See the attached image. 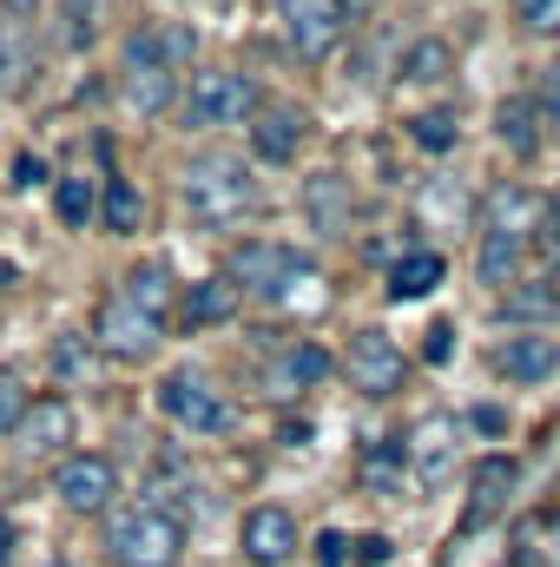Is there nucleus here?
Instances as JSON below:
<instances>
[{
  "label": "nucleus",
  "instance_id": "b1692460",
  "mask_svg": "<svg viewBox=\"0 0 560 567\" xmlns=\"http://www.w3.org/2000/svg\"><path fill=\"white\" fill-rule=\"evenodd\" d=\"M521 258H528V245H521V238H508V231H481V251H475V278H481V284H515Z\"/></svg>",
  "mask_w": 560,
  "mask_h": 567
},
{
  "label": "nucleus",
  "instance_id": "1a4fd4ad",
  "mask_svg": "<svg viewBox=\"0 0 560 567\" xmlns=\"http://www.w3.org/2000/svg\"><path fill=\"white\" fill-rule=\"evenodd\" d=\"M278 13H283V27H290V47L303 60H330L343 47V27H350L343 0H278Z\"/></svg>",
  "mask_w": 560,
  "mask_h": 567
},
{
  "label": "nucleus",
  "instance_id": "f704fd0d",
  "mask_svg": "<svg viewBox=\"0 0 560 567\" xmlns=\"http://www.w3.org/2000/svg\"><path fill=\"white\" fill-rule=\"evenodd\" d=\"M350 555H356V542H350V535H336V528H323V535L310 542V561H317V567H343Z\"/></svg>",
  "mask_w": 560,
  "mask_h": 567
},
{
  "label": "nucleus",
  "instance_id": "c03bdc74",
  "mask_svg": "<svg viewBox=\"0 0 560 567\" xmlns=\"http://www.w3.org/2000/svg\"><path fill=\"white\" fill-rule=\"evenodd\" d=\"M0 561H13V522H0Z\"/></svg>",
  "mask_w": 560,
  "mask_h": 567
},
{
  "label": "nucleus",
  "instance_id": "58836bf2",
  "mask_svg": "<svg viewBox=\"0 0 560 567\" xmlns=\"http://www.w3.org/2000/svg\"><path fill=\"white\" fill-rule=\"evenodd\" d=\"M46 178V165L33 158V152H20V165H13V185H40Z\"/></svg>",
  "mask_w": 560,
  "mask_h": 567
},
{
  "label": "nucleus",
  "instance_id": "ddd939ff",
  "mask_svg": "<svg viewBox=\"0 0 560 567\" xmlns=\"http://www.w3.org/2000/svg\"><path fill=\"white\" fill-rule=\"evenodd\" d=\"M303 218H310V231L343 238L350 218H356V192H350V178H343V172H317V178L303 185Z\"/></svg>",
  "mask_w": 560,
  "mask_h": 567
},
{
  "label": "nucleus",
  "instance_id": "c9c22d12",
  "mask_svg": "<svg viewBox=\"0 0 560 567\" xmlns=\"http://www.w3.org/2000/svg\"><path fill=\"white\" fill-rule=\"evenodd\" d=\"M521 27L528 33H560V0H521Z\"/></svg>",
  "mask_w": 560,
  "mask_h": 567
},
{
  "label": "nucleus",
  "instance_id": "e433bc0d",
  "mask_svg": "<svg viewBox=\"0 0 560 567\" xmlns=\"http://www.w3.org/2000/svg\"><path fill=\"white\" fill-rule=\"evenodd\" d=\"M528 245H541L548 251V265H560V212H541V225H535V238Z\"/></svg>",
  "mask_w": 560,
  "mask_h": 567
},
{
  "label": "nucleus",
  "instance_id": "dca6fc26",
  "mask_svg": "<svg viewBox=\"0 0 560 567\" xmlns=\"http://www.w3.org/2000/svg\"><path fill=\"white\" fill-rule=\"evenodd\" d=\"M251 120H258V126H251V152H258L265 165H290L297 145H303V113H297V106H258Z\"/></svg>",
  "mask_w": 560,
  "mask_h": 567
},
{
  "label": "nucleus",
  "instance_id": "cd10ccee",
  "mask_svg": "<svg viewBox=\"0 0 560 567\" xmlns=\"http://www.w3.org/2000/svg\"><path fill=\"white\" fill-rule=\"evenodd\" d=\"M100 218H106L120 238H133V231H139V218H145V198L126 185V178H113V185H106V198H100Z\"/></svg>",
  "mask_w": 560,
  "mask_h": 567
},
{
  "label": "nucleus",
  "instance_id": "0eeeda50",
  "mask_svg": "<svg viewBox=\"0 0 560 567\" xmlns=\"http://www.w3.org/2000/svg\"><path fill=\"white\" fill-rule=\"evenodd\" d=\"M53 495L73 508V515H106L113 495H120V468L106 455H66L53 468Z\"/></svg>",
  "mask_w": 560,
  "mask_h": 567
},
{
  "label": "nucleus",
  "instance_id": "c756f323",
  "mask_svg": "<svg viewBox=\"0 0 560 567\" xmlns=\"http://www.w3.org/2000/svg\"><path fill=\"white\" fill-rule=\"evenodd\" d=\"M554 310H560L554 284H535V290H508V317H515V323H548Z\"/></svg>",
  "mask_w": 560,
  "mask_h": 567
},
{
  "label": "nucleus",
  "instance_id": "7c9ffc66",
  "mask_svg": "<svg viewBox=\"0 0 560 567\" xmlns=\"http://www.w3.org/2000/svg\"><path fill=\"white\" fill-rule=\"evenodd\" d=\"M409 140H416L422 152H448V145H455V113H442V106H435V113H416V120H409Z\"/></svg>",
  "mask_w": 560,
  "mask_h": 567
},
{
  "label": "nucleus",
  "instance_id": "a878e982",
  "mask_svg": "<svg viewBox=\"0 0 560 567\" xmlns=\"http://www.w3.org/2000/svg\"><path fill=\"white\" fill-rule=\"evenodd\" d=\"M455 73V53H448V40H416L409 53H403V86H442Z\"/></svg>",
  "mask_w": 560,
  "mask_h": 567
},
{
  "label": "nucleus",
  "instance_id": "72a5a7b5",
  "mask_svg": "<svg viewBox=\"0 0 560 567\" xmlns=\"http://www.w3.org/2000/svg\"><path fill=\"white\" fill-rule=\"evenodd\" d=\"M27 403H33L27 383H20V377H0V435H13V423L27 416Z\"/></svg>",
  "mask_w": 560,
  "mask_h": 567
},
{
  "label": "nucleus",
  "instance_id": "79ce46f5",
  "mask_svg": "<svg viewBox=\"0 0 560 567\" xmlns=\"http://www.w3.org/2000/svg\"><path fill=\"white\" fill-rule=\"evenodd\" d=\"M356 555H363V561H390V542H383V535H370V542H356Z\"/></svg>",
  "mask_w": 560,
  "mask_h": 567
},
{
  "label": "nucleus",
  "instance_id": "393cba45",
  "mask_svg": "<svg viewBox=\"0 0 560 567\" xmlns=\"http://www.w3.org/2000/svg\"><path fill=\"white\" fill-rule=\"evenodd\" d=\"M93 40H100V0H60L53 47H60V53H86Z\"/></svg>",
  "mask_w": 560,
  "mask_h": 567
},
{
  "label": "nucleus",
  "instance_id": "f3484780",
  "mask_svg": "<svg viewBox=\"0 0 560 567\" xmlns=\"http://www.w3.org/2000/svg\"><path fill=\"white\" fill-rule=\"evenodd\" d=\"M191 27H139L126 40V66H158V73H178L191 60Z\"/></svg>",
  "mask_w": 560,
  "mask_h": 567
},
{
  "label": "nucleus",
  "instance_id": "a211bd4d",
  "mask_svg": "<svg viewBox=\"0 0 560 567\" xmlns=\"http://www.w3.org/2000/svg\"><path fill=\"white\" fill-rule=\"evenodd\" d=\"M231 317H238V284L231 278L185 284V297H178V323L185 330H211V323H231Z\"/></svg>",
  "mask_w": 560,
  "mask_h": 567
},
{
  "label": "nucleus",
  "instance_id": "2f4dec72",
  "mask_svg": "<svg viewBox=\"0 0 560 567\" xmlns=\"http://www.w3.org/2000/svg\"><path fill=\"white\" fill-rule=\"evenodd\" d=\"M53 377H60V383H86V377H93V350H86L80 337H60V343H53Z\"/></svg>",
  "mask_w": 560,
  "mask_h": 567
},
{
  "label": "nucleus",
  "instance_id": "6e6552de",
  "mask_svg": "<svg viewBox=\"0 0 560 567\" xmlns=\"http://www.w3.org/2000/svg\"><path fill=\"white\" fill-rule=\"evenodd\" d=\"M158 317H145L139 303H126L120 290L100 303V323H93V343L106 350V357H126V363H139V357H152L158 350Z\"/></svg>",
  "mask_w": 560,
  "mask_h": 567
},
{
  "label": "nucleus",
  "instance_id": "f257e3e1",
  "mask_svg": "<svg viewBox=\"0 0 560 567\" xmlns=\"http://www.w3.org/2000/svg\"><path fill=\"white\" fill-rule=\"evenodd\" d=\"M251 205H258V178H251L245 158H231V152H205V158L185 165V212H191V225L225 231V225H238Z\"/></svg>",
  "mask_w": 560,
  "mask_h": 567
},
{
  "label": "nucleus",
  "instance_id": "423d86ee",
  "mask_svg": "<svg viewBox=\"0 0 560 567\" xmlns=\"http://www.w3.org/2000/svg\"><path fill=\"white\" fill-rule=\"evenodd\" d=\"M343 377H350L356 396H396L403 377H409V357L396 350L390 330H356L350 350H343Z\"/></svg>",
  "mask_w": 560,
  "mask_h": 567
},
{
  "label": "nucleus",
  "instance_id": "9b49d317",
  "mask_svg": "<svg viewBox=\"0 0 560 567\" xmlns=\"http://www.w3.org/2000/svg\"><path fill=\"white\" fill-rule=\"evenodd\" d=\"M488 363H495L501 383H548L560 370V350H554V337L528 330V337H501V343L488 350Z\"/></svg>",
  "mask_w": 560,
  "mask_h": 567
},
{
  "label": "nucleus",
  "instance_id": "7ed1b4c3",
  "mask_svg": "<svg viewBox=\"0 0 560 567\" xmlns=\"http://www.w3.org/2000/svg\"><path fill=\"white\" fill-rule=\"evenodd\" d=\"M225 278L238 284V297H265V303H283L297 297V284L317 278V265L297 251V245H278V238H251L225 258Z\"/></svg>",
  "mask_w": 560,
  "mask_h": 567
},
{
  "label": "nucleus",
  "instance_id": "9d476101",
  "mask_svg": "<svg viewBox=\"0 0 560 567\" xmlns=\"http://www.w3.org/2000/svg\"><path fill=\"white\" fill-rule=\"evenodd\" d=\"M238 548H245V561L251 567H283L297 555V522H290V508H251L245 515V528H238Z\"/></svg>",
  "mask_w": 560,
  "mask_h": 567
},
{
  "label": "nucleus",
  "instance_id": "ea45409f",
  "mask_svg": "<svg viewBox=\"0 0 560 567\" xmlns=\"http://www.w3.org/2000/svg\"><path fill=\"white\" fill-rule=\"evenodd\" d=\"M541 113H548V120L560 126V66L548 73V86H541Z\"/></svg>",
  "mask_w": 560,
  "mask_h": 567
},
{
  "label": "nucleus",
  "instance_id": "4468645a",
  "mask_svg": "<svg viewBox=\"0 0 560 567\" xmlns=\"http://www.w3.org/2000/svg\"><path fill=\"white\" fill-rule=\"evenodd\" d=\"M66 435H73V410H66L60 396H40V403H27V416L13 423V449H20L27 462H40V455H60Z\"/></svg>",
  "mask_w": 560,
  "mask_h": 567
},
{
  "label": "nucleus",
  "instance_id": "a18cd8bd",
  "mask_svg": "<svg viewBox=\"0 0 560 567\" xmlns=\"http://www.w3.org/2000/svg\"><path fill=\"white\" fill-rule=\"evenodd\" d=\"M363 7H370V0H343V13H350V20H356V13H363Z\"/></svg>",
  "mask_w": 560,
  "mask_h": 567
},
{
  "label": "nucleus",
  "instance_id": "f8f14e48",
  "mask_svg": "<svg viewBox=\"0 0 560 567\" xmlns=\"http://www.w3.org/2000/svg\"><path fill=\"white\" fill-rule=\"evenodd\" d=\"M323 377H330V357H323L317 343H290V350L271 357V370H265V396H271V403H297V396L317 390Z\"/></svg>",
  "mask_w": 560,
  "mask_h": 567
},
{
  "label": "nucleus",
  "instance_id": "c85d7f7f",
  "mask_svg": "<svg viewBox=\"0 0 560 567\" xmlns=\"http://www.w3.org/2000/svg\"><path fill=\"white\" fill-rule=\"evenodd\" d=\"M93 205H100V198H93V178H60V185H53V212H60L66 231H80V225L93 218Z\"/></svg>",
  "mask_w": 560,
  "mask_h": 567
},
{
  "label": "nucleus",
  "instance_id": "5701e85b",
  "mask_svg": "<svg viewBox=\"0 0 560 567\" xmlns=\"http://www.w3.org/2000/svg\"><path fill=\"white\" fill-rule=\"evenodd\" d=\"M126 303H139L145 317H158L165 323V310H172V297H178V284H172V265L165 258H152V265H139L133 278H126V290H120Z\"/></svg>",
  "mask_w": 560,
  "mask_h": 567
},
{
  "label": "nucleus",
  "instance_id": "bb28decb",
  "mask_svg": "<svg viewBox=\"0 0 560 567\" xmlns=\"http://www.w3.org/2000/svg\"><path fill=\"white\" fill-rule=\"evenodd\" d=\"M126 106H133L139 120H158V113L172 106V73H158V66H126Z\"/></svg>",
  "mask_w": 560,
  "mask_h": 567
},
{
  "label": "nucleus",
  "instance_id": "4be33fe9",
  "mask_svg": "<svg viewBox=\"0 0 560 567\" xmlns=\"http://www.w3.org/2000/svg\"><path fill=\"white\" fill-rule=\"evenodd\" d=\"M33 66H40V53H33L27 20H0V100H7V93H27Z\"/></svg>",
  "mask_w": 560,
  "mask_h": 567
},
{
  "label": "nucleus",
  "instance_id": "20e7f679",
  "mask_svg": "<svg viewBox=\"0 0 560 567\" xmlns=\"http://www.w3.org/2000/svg\"><path fill=\"white\" fill-rule=\"evenodd\" d=\"M152 403H158L165 423H178L185 435H231V423H238V410L225 403V390L211 377H198V370H172L152 390Z\"/></svg>",
  "mask_w": 560,
  "mask_h": 567
},
{
  "label": "nucleus",
  "instance_id": "37998d69",
  "mask_svg": "<svg viewBox=\"0 0 560 567\" xmlns=\"http://www.w3.org/2000/svg\"><path fill=\"white\" fill-rule=\"evenodd\" d=\"M33 7H40V0H0V20H27Z\"/></svg>",
  "mask_w": 560,
  "mask_h": 567
},
{
  "label": "nucleus",
  "instance_id": "412c9836",
  "mask_svg": "<svg viewBox=\"0 0 560 567\" xmlns=\"http://www.w3.org/2000/svg\"><path fill=\"white\" fill-rule=\"evenodd\" d=\"M442 278H448V265H442V251H403L396 265H390V297L396 303H416V297H428V290H442Z\"/></svg>",
  "mask_w": 560,
  "mask_h": 567
},
{
  "label": "nucleus",
  "instance_id": "6ab92c4d",
  "mask_svg": "<svg viewBox=\"0 0 560 567\" xmlns=\"http://www.w3.org/2000/svg\"><path fill=\"white\" fill-rule=\"evenodd\" d=\"M488 231H508V238H535V225H541V205H535V192H521V185H495L488 192Z\"/></svg>",
  "mask_w": 560,
  "mask_h": 567
},
{
  "label": "nucleus",
  "instance_id": "39448f33",
  "mask_svg": "<svg viewBox=\"0 0 560 567\" xmlns=\"http://www.w3.org/2000/svg\"><path fill=\"white\" fill-rule=\"evenodd\" d=\"M258 106H265V100H258L251 73H231V66H218V73H198V80H191V93H185V126H191V133L245 126Z\"/></svg>",
  "mask_w": 560,
  "mask_h": 567
},
{
  "label": "nucleus",
  "instance_id": "aec40b11",
  "mask_svg": "<svg viewBox=\"0 0 560 567\" xmlns=\"http://www.w3.org/2000/svg\"><path fill=\"white\" fill-rule=\"evenodd\" d=\"M495 126H501V145L515 158H535L541 152V100L535 93H508L501 113H495Z\"/></svg>",
  "mask_w": 560,
  "mask_h": 567
},
{
  "label": "nucleus",
  "instance_id": "2eb2a0df",
  "mask_svg": "<svg viewBox=\"0 0 560 567\" xmlns=\"http://www.w3.org/2000/svg\"><path fill=\"white\" fill-rule=\"evenodd\" d=\"M515 488H521V462H515V455H481V462H475V482H468V522L501 515Z\"/></svg>",
  "mask_w": 560,
  "mask_h": 567
},
{
  "label": "nucleus",
  "instance_id": "473e14b6",
  "mask_svg": "<svg viewBox=\"0 0 560 567\" xmlns=\"http://www.w3.org/2000/svg\"><path fill=\"white\" fill-rule=\"evenodd\" d=\"M363 475H370V482H383V488H396V482H403V442H383V449L363 462Z\"/></svg>",
  "mask_w": 560,
  "mask_h": 567
},
{
  "label": "nucleus",
  "instance_id": "f03ea898",
  "mask_svg": "<svg viewBox=\"0 0 560 567\" xmlns=\"http://www.w3.org/2000/svg\"><path fill=\"white\" fill-rule=\"evenodd\" d=\"M106 548H113L120 567H178V555H185V522L165 502H133V508L113 515Z\"/></svg>",
  "mask_w": 560,
  "mask_h": 567
},
{
  "label": "nucleus",
  "instance_id": "49530a36",
  "mask_svg": "<svg viewBox=\"0 0 560 567\" xmlns=\"http://www.w3.org/2000/svg\"><path fill=\"white\" fill-rule=\"evenodd\" d=\"M554 212H560V192H554Z\"/></svg>",
  "mask_w": 560,
  "mask_h": 567
},
{
  "label": "nucleus",
  "instance_id": "a19ab883",
  "mask_svg": "<svg viewBox=\"0 0 560 567\" xmlns=\"http://www.w3.org/2000/svg\"><path fill=\"white\" fill-rule=\"evenodd\" d=\"M468 423L481 429V435H501V429H508V416H501V410H475V416H468Z\"/></svg>",
  "mask_w": 560,
  "mask_h": 567
},
{
  "label": "nucleus",
  "instance_id": "4c0bfd02",
  "mask_svg": "<svg viewBox=\"0 0 560 567\" xmlns=\"http://www.w3.org/2000/svg\"><path fill=\"white\" fill-rule=\"evenodd\" d=\"M455 357V323H435L428 330V363H448Z\"/></svg>",
  "mask_w": 560,
  "mask_h": 567
}]
</instances>
